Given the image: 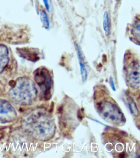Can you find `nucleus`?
I'll return each mask as SVG.
<instances>
[{"label": "nucleus", "instance_id": "f257e3e1", "mask_svg": "<svg viewBox=\"0 0 140 158\" xmlns=\"http://www.w3.org/2000/svg\"><path fill=\"white\" fill-rule=\"evenodd\" d=\"M22 128L36 140L45 141L54 136L55 124L52 117L45 108H33L25 112L21 121Z\"/></svg>", "mask_w": 140, "mask_h": 158}, {"label": "nucleus", "instance_id": "f03ea898", "mask_svg": "<svg viewBox=\"0 0 140 158\" xmlns=\"http://www.w3.org/2000/svg\"><path fill=\"white\" fill-rule=\"evenodd\" d=\"M8 96L15 104L28 106L32 104L36 100L37 90L31 79L26 77H19L9 90Z\"/></svg>", "mask_w": 140, "mask_h": 158}, {"label": "nucleus", "instance_id": "7ed1b4c3", "mask_svg": "<svg viewBox=\"0 0 140 158\" xmlns=\"http://www.w3.org/2000/svg\"><path fill=\"white\" fill-rule=\"evenodd\" d=\"M98 110L103 118L110 123H118L123 121V115L118 107L106 102L98 105Z\"/></svg>", "mask_w": 140, "mask_h": 158}, {"label": "nucleus", "instance_id": "20e7f679", "mask_svg": "<svg viewBox=\"0 0 140 158\" xmlns=\"http://www.w3.org/2000/svg\"><path fill=\"white\" fill-rule=\"evenodd\" d=\"M35 80L42 90L45 98H50L52 82L48 70L43 67L37 69L35 72Z\"/></svg>", "mask_w": 140, "mask_h": 158}, {"label": "nucleus", "instance_id": "39448f33", "mask_svg": "<svg viewBox=\"0 0 140 158\" xmlns=\"http://www.w3.org/2000/svg\"><path fill=\"white\" fill-rule=\"evenodd\" d=\"M17 117L16 111L13 106L8 101L0 99V123L13 122Z\"/></svg>", "mask_w": 140, "mask_h": 158}, {"label": "nucleus", "instance_id": "423d86ee", "mask_svg": "<svg viewBox=\"0 0 140 158\" xmlns=\"http://www.w3.org/2000/svg\"><path fill=\"white\" fill-rule=\"evenodd\" d=\"M126 79L130 86L134 89L140 87V65L137 60H133L126 69Z\"/></svg>", "mask_w": 140, "mask_h": 158}, {"label": "nucleus", "instance_id": "0eeeda50", "mask_svg": "<svg viewBox=\"0 0 140 158\" xmlns=\"http://www.w3.org/2000/svg\"><path fill=\"white\" fill-rule=\"evenodd\" d=\"M9 61V52L6 46L0 44V73L6 67Z\"/></svg>", "mask_w": 140, "mask_h": 158}, {"label": "nucleus", "instance_id": "6e6552de", "mask_svg": "<svg viewBox=\"0 0 140 158\" xmlns=\"http://www.w3.org/2000/svg\"><path fill=\"white\" fill-rule=\"evenodd\" d=\"M75 48L77 54V56H78V60L79 61V64L80 65V71L81 75H82V80L83 82H85L86 80H87V76H88V73H87V70L86 68L85 63L84 59L82 55V52L80 49L79 47H78V44H75Z\"/></svg>", "mask_w": 140, "mask_h": 158}, {"label": "nucleus", "instance_id": "1a4fd4ad", "mask_svg": "<svg viewBox=\"0 0 140 158\" xmlns=\"http://www.w3.org/2000/svg\"><path fill=\"white\" fill-rule=\"evenodd\" d=\"M140 22L139 19H137L134 23L133 26L131 29V33L134 40L136 41L139 44L140 43Z\"/></svg>", "mask_w": 140, "mask_h": 158}, {"label": "nucleus", "instance_id": "9d476101", "mask_svg": "<svg viewBox=\"0 0 140 158\" xmlns=\"http://www.w3.org/2000/svg\"><path fill=\"white\" fill-rule=\"evenodd\" d=\"M103 27L105 34L106 35H109L110 32V22L109 15L106 12H104L103 16Z\"/></svg>", "mask_w": 140, "mask_h": 158}, {"label": "nucleus", "instance_id": "9b49d317", "mask_svg": "<svg viewBox=\"0 0 140 158\" xmlns=\"http://www.w3.org/2000/svg\"><path fill=\"white\" fill-rule=\"evenodd\" d=\"M40 18L43 25L46 29H48L50 27V21L47 14L44 10H41L40 12Z\"/></svg>", "mask_w": 140, "mask_h": 158}, {"label": "nucleus", "instance_id": "f8f14e48", "mask_svg": "<svg viewBox=\"0 0 140 158\" xmlns=\"http://www.w3.org/2000/svg\"><path fill=\"white\" fill-rule=\"evenodd\" d=\"M128 101L129 107H130V110L131 113L134 116H137L138 115V110L134 101L130 97L128 98Z\"/></svg>", "mask_w": 140, "mask_h": 158}, {"label": "nucleus", "instance_id": "ddd939ff", "mask_svg": "<svg viewBox=\"0 0 140 158\" xmlns=\"http://www.w3.org/2000/svg\"><path fill=\"white\" fill-rule=\"evenodd\" d=\"M43 1L44 2V5H45L46 10L49 12L50 11V4H49L48 0H43Z\"/></svg>", "mask_w": 140, "mask_h": 158}, {"label": "nucleus", "instance_id": "4468645a", "mask_svg": "<svg viewBox=\"0 0 140 158\" xmlns=\"http://www.w3.org/2000/svg\"><path fill=\"white\" fill-rule=\"evenodd\" d=\"M110 86H111V87L113 91H115V85H114V80H113V79L112 77L110 78Z\"/></svg>", "mask_w": 140, "mask_h": 158}]
</instances>
